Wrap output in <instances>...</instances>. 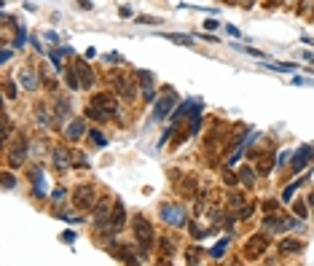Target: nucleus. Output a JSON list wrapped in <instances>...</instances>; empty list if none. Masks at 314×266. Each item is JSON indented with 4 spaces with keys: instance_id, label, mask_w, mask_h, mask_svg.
<instances>
[{
    "instance_id": "obj_1",
    "label": "nucleus",
    "mask_w": 314,
    "mask_h": 266,
    "mask_svg": "<svg viewBox=\"0 0 314 266\" xmlns=\"http://www.w3.org/2000/svg\"><path fill=\"white\" fill-rule=\"evenodd\" d=\"M132 231H134L137 247H140V258H148V253L153 250V242H156V231H153V226L148 223L145 215H134L132 218Z\"/></svg>"
},
{
    "instance_id": "obj_2",
    "label": "nucleus",
    "mask_w": 314,
    "mask_h": 266,
    "mask_svg": "<svg viewBox=\"0 0 314 266\" xmlns=\"http://www.w3.org/2000/svg\"><path fill=\"white\" fill-rule=\"evenodd\" d=\"M178 105H180V103H178V94H175V89H164V94L156 100V107H153V113H151V124H156V121H161V118L172 116Z\"/></svg>"
},
{
    "instance_id": "obj_3",
    "label": "nucleus",
    "mask_w": 314,
    "mask_h": 266,
    "mask_svg": "<svg viewBox=\"0 0 314 266\" xmlns=\"http://www.w3.org/2000/svg\"><path fill=\"white\" fill-rule=\"evenodd\" d=\"M110 81H113V86H116V92H118V97H121V100H129V103H134V100H137L134 76H127V73H113Z\"/></svg>"
},
{
    "instance_id": "obj_4",
    "label": "nucleus",
    "mask_w": 314,
    "mask_h": 266,
    "mask_svg": "<svg viewBox=\"0 0 314 266\" xmlns=\"http://www.w3.org/2000/svg\"><path fill=\"white\" fill-rule=\"evenodd\" d=\"M73 202H76V207H81V210L97 207V188L91 183H86V186L81 183L76 191H73Z\"/></svg>"
},
{
    "instance_id": "obj_5",
    "label": "nucleus",
    "mask_w": 314,
    "mask_h": 266,
    "mask_svg": "<svg viewBox=\"0 0 314 266\" xmlns=\"http://www.w3.org/2000/svg\"><path fill=\"white\" fill-rule=\"evenodd\" d=\"M269 231H263V234H255L253 239L247 242V245H244V256L250 258V261H253V258H261L266 253V247H269Z\"/></svg>"
},
{
    "instance_id": "obj_6",
    "label": "nucleus",
    "mask_w": 314,
    "mask_h": 266,
    "mask_svg": "<svg viewBox=\"0 0 314 266\" xmlns=\"http://www.w3.org/2000/svg\"><path fill=\"white\" fill-rule=\"evenodd\" d=\"M73 167H76V156H73V151L65 148V145H56L54 148V169H59V172H70Z\"/></svg>"
},
{
    "instance_id": "obj_7",
    "label": "nucleus",
    "mask_w": 314,
    "mask_h": 266,
    "mask_svg": "<svg viewBox=\"0 0 314 266\" xmlns=\"http://www.w3.org/2000/svg\"><path fill=\"white\" fill-rule=\"evenodd\" d=\"M161 220L169 226H175V229H180V226H185V210H183L180 205H164L161 207Z\"/></svg>"
},
{
    "instance_id": "obj_8",
    "label": "nucleus",
    "mask_w": 314,
    "mask_h": 266,
    "mask_svg": "<svg viewBox=\"0 0 314 266\" xmlns=\"http://www.w3.org/2000/svg\"><path fill=\"white\" fill-rule=\"evenodd\" d=\"M134 78L140 81V86H142V92H145V97H148V103H156V78H153V73H148V70H134Z\"/></svg>"
},
{
    "instance_id": "obj_9",
    "label": "nucleus",
    "mask_w": 314,
    "mask_h": 266,
    "mask_svg": "<svg viewBox=\"0 0 314 266\" xmlns=\"http://www.w3.org/2000/svg\"><path fill=\"white\" fill-rule=\"evenodd\" d=\"M191 113H202V105H199L196 100H183V103L175 107V113H172V127H178L183 118L191 116Z\"/></svg>"
},
{
    "instance_id": "obj_10",
    "label": "nucleus",
    "mask_w": 314,
    "mask_h": 266,
    "mask_svg": "<svg viewBox=\"0 0 314 266\" xmlns=\"http://www.w3.org/2000/svg\"><path fill=\"white\" fill-rule=\"evenodd\" d=\"M110 215H113V207H110V199H102L97 202V213H94V223H97V231H102L107 223H110Z\"/></svg>"
},
{
    "instance_id": "obj_11",
    "label": "nucleus",
    "mask_w": 314,
    "mask_h": 266,
    "mask_svg": "<svg viewBox=\"0 0 314 266\" xmlns=\"http://www.w3.org/2000/svg\"><path fill=\"white\" fill-rule=\"evenodd\" d=\"M25 159H27V140L19 134V137H16V143L11 145V151H8V164H11V167H19Z\"/></svg>"
},
{
    "instance_id": "obj_12",
    "label": "nucleus",
    "mask_w": 314,
    "mask_h": 266,
    "mask_svg": "<svg viewBox=\"0 0 314 266\" xmlns=\"http://www.w3.org/2000/svg\"><path fill=\"white\" fill-rule=\"evenodd\" d=\"M91 105L102 107V110L110 113V116L118 110V103H116V97H113L110 92H100V94H94V97H91Z\"/></svg>"
},
{
    "instance_id": "obj_13",
    "label": "nucleus",
    "mask_w": 314,
    "mask_h": 266,
    "mask_svg": "<svg viewBox=\"0 0 314 266\" xmlns=\"http://www.w3.org/2000/svg\"><path fill=\"white\" fill-rule=\"evenodd\" d=\"M314 159V148L312 145H301L298 154L293 156V172H301V169H306V164Z\"/></svg>"
},
{
    "instance_id": "obj_14",
    "label": "nucleus",
    "mask_w": 314,
    "mask_h": 266,
    "mask_svg": "<svg viewBox=\"0 0 314 266\" xmlns=\"http://www.w3.org/2000/svg\"><path fill=\"white\" fill-rule=\"evenodd\" d=\"M30 178H32V183H35V186H32V194L43 199V196H46V175H43V167H32L30 169Z\"/></svg>"
},
{
    "instance_id": "obj_15",
    "label": "nucleus",
    "mask_w": 314,
    "mask_h": 266,
    "mask_svg": "<svg viewBox=\"0 0 314 266\" xmlns=\"http://www.w3.org/2000/svg\"><path fill=\"white\" fill-rule=\"evenodd\" d=\"M76 73H78V78H81V86L83 89L94 86V73H91L89 62H76Z\"/></svg>"
},
{
    "instance_id": "obj_16",
    "label": "nucleus",
    "mask_w": 314,
    "mask_h": 266,
    "mask_svg": "<svg viewBox=\"0 0 314 266\" xmlns=\"http://www.w3.org/2000/svg\"><path fill=\"white\" fill-rule=\"evenodd\" d=\"M83 134H89L86 121H83V118H76V121H73L70 127L65 129V137H67V140H78V137H83Z\"/></svg>"
},
{
    "instance_id": "obj_17",
    "label": "nucleus",
    "mask_w": 314,
    "mask_h": 266,
    "mask_svg": "<svg viewBox=\"0 0 314 266\" xmlns=\"http://www.w3.org/2000/svg\"><path fill=\"white\" fill-rule=\"evenodd\" d=\"M107 250H110L113 256L118 258V261H127V264H140V261H142V258L132 256V250H129V247H124V245H110Z\"/></svg>"
},
{
    "instance_id": "obj_18",
    "label": "nucleus",
    "mask_w": 314,
    "mask_h": 266,
    "mask_svg": "<svg viewBox=\"0 0 314 266\" xmlns=\"http://www.w3.org/2000/svg\"><path fill=\"white\" fill-rule=\"evenodd\" d=\"M67 116H70V100H67V97H59V100L54 103V121L62 124V121H67Z\"/></svg>"
},
{
    "instance_id": "obj_19",
    "label": "nucleus",
    "mask_w": 314,
    "mask_h": 266,
    "mask_svg": "<svg viewBox=\"0 0 314 266\" xmlns=\"http://www.w3.org/2000/svg\"><path fill=\"white\" fill-rule=\"evenodd\" d=\"M277 250L282 253V256H290V253H301V250H304V242H301V239H282V242L277 245Z\"/></svg>"
},
{
    "instance_id": "obj_20",
    "label": "nucleus",
    "mask_w": 314,
    "mask_h": 266,
    "mask_svg": "<svg viewBox=\"0 0 314 266\" xmlns=\"http://www.w3.org/2000/svg\"><path fill=\"white\" fill-rule=\"evenodd\" d=\"M19 83L27 89V92H35L38 89V78L32 70H19Z\"/></svg>"
},
{
    "instance_id": "obj_21",
    "label": "nucleus",
    "mask_w": 314,
    "mask_h": 266,
    "mask_svg": "<svg viewBox=\"0 0 314 266\" xmlns=\"http://www.w3.org/2000/svg\"><path fill=\"white\" fill-rule=\"evenodd\" d=\"M83 116L91 118V121H97V124H105L107 118H110V113H105L102 107H97V105H89L86 110H83Z\"/></svg>"
},
{
    "instance_id": "obj_22",
    "label": "nucleus",
    "mask_w": 314,
    "mask_h": 266,
    "mask_svg": "<svg viewBox=\"0 0 314 266\" xmlns=\"http://www.w3.org/2000/svg\"><path fill=\"white\" fill-rule=\"evenodd\" d=\"M228 242H231V234H226V237H223V239H220V242H218V245H215V247H212V250H209V256H212V258H215V261H220V258H223V256H226V247H228Z\"/></svg>"
},
{
    "instance_id": "obj_23",
    "label": "nucleus",
    "mask_w": 314,
    "mask_h": 266,
    "mask_svg": "<svg viewBox=\"0 0 314 266\" xmlns=\"http://www.w3.org/2000/svg\"><path fill=\"white\" fill-rule=\"evenodd\" d=\"M35 118H38V124H41V127H49L51 118H54V113H49V107H46V105H38Z\"/></svg>"
},
{
    "instance_id": "obj_24",
    "label": "nucleus",
    "mask_w": 314,
    "mask_h": 266,
    "mask_svg": "<svg viewBox=\"0 0 314 266\" xmlns=\"http://www.w3.org/2000/svg\"><path fill=\"white\" fill-rule=\"evenodd\" d=\"M239 180H242V183H244V186H247V188H250V186L255 183V169H253V167H247V164H244V167L239 169Z\"/></svg>"
},
{
    "instance_id": "obj_25",
    "label": "nucleus",
    "mask_w": 314,
    "mask_h": 266,
    "mask_svg": "<svg viewBox=\"0 0 314 266\" xmlns=\"http://www.w3.org/2000/svg\"><path fill=\"white\" fill-rule=\"evenodd\" d=\"M65 81H67V86L76 92V89H81V78H78V73H76V67H70V70H65Z\"/></svg>"
},
{
    "instance_id": "obj_26",
    "label": "nucleus",
    "mask_w": 314,
    "mask_h": 266,
    "mask_svg": "<svg viewBox=\"0 0 314 266\" xmlns=\"http://www.w3.org/2000/svg\"><path fill=\"white\" fill-rule=\"evenodd\" d=\"M293 213H295V218L306 220V215H309V207H306V202H304V199H295V202H293Z\"/></svg>"
},
{
    "instance_id": "obj_27",
    "label": "nucleus",
    "mask_w": 314,
    "mask_h": 266,
    "mask_svg": "<svg viewBox=\"0 0 314 266\" xmlns=\"http://www.w3.org/2000/svg\"><path fill=\"white\" fill-rule=\"evenodd\" d=\"M228 205H231L234 207V210H242V207H244V199H242V194H236V191H231V194H228Z\"/></svg>"
},
{
    "instance_id": "obj_28",
    "label": "nucleus",
    "mask_w": 314,
    "mask_h": 266,
    "mask_svg": "<svg viewBox=\"0 0 314 266\" xmlns=\"http://www.w3.org/2000/svg\"><path fill=\"white\" fill-rule=\"evenodd\" d=\"M266 67H271V70H279V73H293L295 70V65H288V62H266Z\"/></svg>"
},
{
    "instance_id": "obj_29",
    "label": "nucleus",
    "mask_w": 314,
    "mask_h": 266,
    "mask_svg": "<svg viewBox=\"0 0 314 266\" xmlns=\"http://www.w3.org/2000/svg\"><path fill=\"white\" fill-rule=\"evenodd\" d=\"M169 41H175V43H183V46H191L193 43V35H178V32H169Z\"/></svg>"
},
{
    "instance_id": "obj_30",
    "label": "nucleus",
    "mask_w": 314,
    "mask_h": 266,
    "mask_svg": "<svg viewBox=\"0 0 314 266\" xmlns=\"http://www.w3.org/2000/svg\"><path fill=\"white\" fill-rule=\"evenodd\" d=\"M298 186H301V180H298V183H290L288 188L282 191V202H293V196H295V191H298Z\"/></svg>"
},
{
    "instance_id": "obj_31",
    "label": "nucleus",
    "mask_w": 314,
    "mask_h": 266,
    "mask_svg": "<svg viewBox=\"0 0 314 266\" xmlns=\"http://www.w3.org/2000/svg\"><path fill=\"white\" fill-rule=\"evenodd\" d=\"M89 137L94 140L97 145H102V148H105V145H107V137H105V134L100 132V129H89Z\"/></svg>"
},
{
    "instance_id": "obj_32",
    "label": "nucleus",
    "mask_w": 314,
    "mask_h": 266,
    "mask_svg": "<svg viewBox=\"0 0 314 266\" xmlns=\"http://www.w3.org/2000/svg\"><path fill=\"white\" fill-rule=\"evenodd\" d=\"M25 43H27V30H25V27H19V30H16V38H14V46L22 49Z\"/></svg>"
},
{
    "instance_id": "obj_33",
    "label": "nucleus",
    "mask_w": 314,
    "mask_h": 266,
    "mask_svg": "<svg viewBox=\"0 0 314 266\" xmlns=\"http://www.w3.org/2000/svg\"><path fill=\"white\" fill-rule=\"evenodd\" d=\"M172 250H175L172 239H169V237H164V239H161V256H169V258H172Z\"/></svg>"
},
{
    "instance_id": "obj_34",
    "label": "nucleus",
    "mask_w": 314,
    "mask_h": 266,
    "mask_svg": "<svg viewBox=\"0 0 314 266\" xmlns=\"http://www.w3.org/2000/svg\"><path fill=\"white\" fill-rule=\"evenodd\" d=\"M11 132H14V127H11V118H8V113H3V140H8Z\"/></svg>"
},
{
    "instance_id": "obj_35",
    "label": "nucleus",
    "mask_w": 314,
    "mask_h": 266,
    "mask_svg": "<svg viewBox=\"0 0 314 266\" xmlns=\"http://www.w3.org/2000/svg\"><path fill=\"white\" fill-rule=\"evenodd\" d=\"M14 186H16V178L8 172V169H5V172H3V188H8V191H11Z\"/></svg>"
},
{
    "instance_id": "obj_36",
    "label": "nucleus",
    "mask_w": 314,
    "mask_h": 266,
    "mask_svg": "<svg viewBox=\"0 0 314 266\" xmlns=\"http://www.w3.org/2000/svg\"><path fill=\"white\" fill-rule=\"evenodd\" d=\"M3 92H5V97H8V100H14V97H16V86H14V81H3Z\"/></svg>"
},
{
    "instance_id": "obj_37",
    "label": "nucleus",
    "mask_w": 314,
    "mask_h": 266,
    "mask_svg": "<svg viewBox=\"0 0 314 266\" xmlns=\"http://www.w3.org/2000/svg\"><path fill=\"white\" fill-rule=\"evenodd\" d=\"M253 213H255V205H244L242 210H239V218L247 220V218H253Z\"/></svg>"
},
{
    "instance_id": "obj_38",
    "label": "nucleus",
    "mask_w": 314,
    "mask_h": 266,
    "mask_svg": "<svg viewBox=\"0 0 314 266\" xmlns=\"http://www.w3.org/2000/svg\"><path fill=\"white\" fill-rule=\"evenodd\" d=\"M223 183L226 186H236L239 183V175H231L228 169H223Z\"/></svg>"
},
{
    "instance_id": "obj_39",
    "label": "nucleus",
    "mask_w": 314,
    "mask_h": 266,
    "mask_svg": "<svg viewBox=\"0 0 314 266\" xmlns=\"http://www.w3.org/2000/svg\"><path fill=\"white\" fill-rule=\"evenodd\" d=\"M274 210H279V202H277V199H266V202H263V213L269 215V213H274Z\"/></svg>"
},
{
    "instance_id": "obj_40",
    "label": "nucleus",
    "mask_w": 314,
    "mask_h": 266,
    "mask_svg": "<svg viewBox=\"0 0 314 266\" xmlns=\"http://www.w3.org/2000/svg\"><path fill=\"white\" fill-rule=\"evenodd\" d=\"M199 256H202V250H188V253H185V261H188V264H199V261H202Z\"/></svg>"
},
{
    "instance_id": "obj_41",
    "label": "nucleus",
    "mask_w": 314,
    "mask_h": 266,
    "mask_svg": "<svg viewBox=\"0 0 314 266\" xmlns=\"http://www.w3.org/2000/svg\"><path fill=\"white\" fill-rule=\"evenodd\" d=\"M65 196H67V188H62V186H59V188L51 191V199H54V202H62Z\"/></svg>"
},
{
    "instance_id": "obj_42",
    "label": "nucleus",
    "mask_w": 314,
    "mask_h": 266,
    "mask_svg": "<svg viewBox=\"0 0 314 266\" xmlns=\"http://www.w3.org/2000/svg\"><path fill=\"white\" fill-rule=\"evenodd\" d=\"M62 242H67V245H73V242H76V231H73V229L62 231Z\"/></svg>"
},
{
    "instance_id": "obj_43",
    "label": "nucleus",
    "mask_w": 314,
    "mask_h": 266,
    "mask_svg": "<svg viewBox=\"0 0 314 266\" xmlns=\"http://www.w3.org/2000/svg\"><path fill=\"white\" fill-rule=\"evenodd\" d=\"M140 25H161V19H156V16H140Z\"/></svg>"
},
{
    "instance_id": "obj_44",
    "label": "nucleus",
    "mask_w": 314,
    "mask_h": 266,
    "mask_svg": "<svg viewBox=\"0 0 314 266\" xmlns=\"http://www.w3.org/2000/svg\"><path fill=\"white\" fill-rule=\"evenodd\" d=\"M312 3H314V0H301V3H298V11H301V14H309V11H312Z\"/></svg>"
},
{
    "instance_id": "obj_45",
    "label": "nucleus",
    "mask_w": 314,
    "mask_h": 266,
    "mask_svg": "<svg viewBox=\"0 0 314 266\" xmlns=\"http://www.w3.org/2000/svg\"><path fill=\"white\" fill-rule=\"evenodd\" d=\"M49 56H51V62H54V67H59V70H62V54L59 52H51Z\"/></svg>"
},
{
    "instance_id": "obj_46",
    "label": "nucleus",
    "mask_w": 314,
    "mask_h": 266,
    "mask_svg": "<svg viewBox=\"0 0 314 266\" xmlns=\"http://www.w3.org/2000/svg\"><path fill=\"white\" fill-rule=\"evenodd\" d=\"M288 159H290V151H282V154H279V159H277V167H285Z\"/></svg>"
},
{
    "instance_id": "obj_47",
    "label": "nucleus",
    "mask_w": 314,
    "mask_h": 266,
    "mask_svg": "<svg viewBox=\"0 0 314 266\" xmlns=\"http://www.w3.org/2000/svg\"><path fill=\"white\" fill-rule=\"evenodd\" d=\"M76 164H78V167H89V159H86V156L78 154V156H76Z\"/></svg>"
},
{
    "instance_id": "obj_48",
    "label": "nucleus",
    "mask_w": 314,
    "mask_h": 266,
    "mask_svg": "<svg viewBox=\"0 0 314 266\" xmlns=\"http://www.w3.org/2000/svg\"><path fill=\"white\" fill-rule=\"evenodd\" d=\"M204 27H207V30H218V19H207V22H204Z\"/></svg>"
},
{
    "instance_id": "obj_49",
    "label": "nucleus",
    "mask_w": 314,
    "mask_h": 266,
    "mask_svg": "<svg viewBox=\"0 0 314 266\" xmlns=\"http://www.w3.org/2000/svg\"><path fill=\"white\" fill-rule=\"evenodd\" d=\"M11 59V49H3V52H0V62H8Z\"/></svg>"
},
{
    "instance_id": "obj_50",
    "label": "nucleus",
    "mask_w": 314,
    "mask_h": 266,
    "mask_svg": "<svg viewBox=\"0 0 314 266\" xmlns=\"http://www.w3.org/2000/svg\"><path fill=\"white\" fill-rule=\"evenodd\" d=\"M228 35H234V38H242V32H239L234 25H228Z\"/></svg>"
},
{
    "instance_id": "obj_51",
    "label": "nucleus",
    "mask_w": 314,
    "mask_h": 266,
    "mask_svg": "<svg viewBox=\"0 0 314 266\" xmlns=\"http://www.w3.org/2000/svg\"><path fill=\"white\" fill-rule=\"evenodd\" d=\"M46 38H49V41H51V43H59V35H56V32H51V30H49V32H46Z\"/></svg>"
},
{
    "instance_id": "obj_52",
    "label": "nucleus",
    "mask_w": 314,
    "mask_h": 266,
    "mask_svg": "<svg viewBox=\"0 0 314 266\" xmlns=\"http://www.w3.org/2000/svg\"><path fill=\"white\" fill-rule=\"evenodd\" d=\"M121 16H124V19H129V16H132V8H129V5H124V8H121Z\"/></svg>"
},
{
    "instance_id": "obj_53",
    "label": "nucleus",
    "mask_w": 314,
    "mask_h": 266,
    "mask_svg": "<svg viewBox=\"0 0 314 266\" xmlns=\"http://www.w3.org/2000/svg\"><path fill=\"white\" fill-rule=\"evenodd\" d=\"M234 223H236V218H231V215H226V229H234Z\"/></svg>"
},
{
    "instance_id": "obj_54",
    "label": "nucleus",
    "mask_w": 314,
    "mask_h": 266,
    "mask_svg": "<svg viewBox=\"0 0 314 266\" xmlns=\"http://www.w3.org/2000/svg\"><path fill=\"white\" fill-rule=\"evenodd\" d=\"M253 3H255V0H242V5H244V8H250Z\"/></svg>"
},
{
    "instance_id": "obj_55",
    "label": "nucleus",
    "mask_w": 314,
    "mask_h": 266,
    "mask_svg": "<svg viewBox=\"0 0 314 266\" xmlns=\"http://www.w3.org/2000/svg\"><path fill=\"white\" fill-rule=\"evenodd\" d=\"M309 205L314 207V194H309Z\"/></svg>"
},
{
    "instance_id": "obj_56",
    "label": "nucleus",
    "mask_w": 314,
    "mask_h": 266,
    "mask_svg": "<svg viewBox=\"0 0 314 266\" xmlns=\"http://www.w3.org/2000/svg\"><path fill=\"white\" fill-rule=\"evenodd\" d=\"M274 3H282V0H269V5H274Z\"/></svg>"
},
{
    "instance_id": "obj_57",
    "label": "nucleus",
    "mask_w": 314,
    "mask_h": 266,
    "mask_svg": "<svg viewBox=\"0 0 314 266\" xmlns=\"http://www.w3.org/2000/svg\"><path fill=\"white\" fill-rule=\"evenodd\" d=\"M226 3H234V0H226Z\"/></svg>"
}]
</instances>
